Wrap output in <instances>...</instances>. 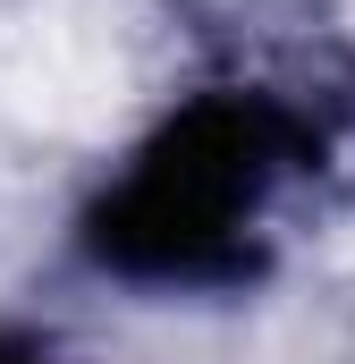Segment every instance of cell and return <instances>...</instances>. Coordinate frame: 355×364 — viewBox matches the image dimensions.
I'll use <instances>...</instances> for the list:
<instances>
[{"label":"cell","mask_w":355,"mask_h":364,"mask_svg":"<svg viewBox=\"0 0 355 364\" xmlns=\"http://www.w3.org/2000/svg\"><path fill=\"white\" fill-rule=\"evenodd\" d=\"M288 161V119L271 102L220 93L178 110L144 161L102 195L93 255L127 279H229L246 272V220Z\"/></svg>","instance_id":"cell-1"},{"label":"cell","mask_w":355,"mask_h":364,"mask_svg":"<svg viewBox=\"0 0 355 364\" xmlns=\"http://www.w3.org/2000/svg\"><path fill=\"white\" fill-rule=\"evenodd\" d=\"M0 364H34V356H26V348H9V339H0Z\"/></svg>","instance_id":"cell-2"}]
</instances>
